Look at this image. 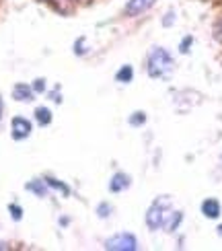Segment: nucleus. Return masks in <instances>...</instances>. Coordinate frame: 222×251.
<instances>
[{"instance_id": "f257e3e1", "label": "nucleus", "mask_w": 222, "mask_h": 251, "mask_svg": "<svg viewBox=\"0 0 222 251\" xmlns=\"http://www.w3.org/2000/svg\"><path fill=\"white\" fill-rule=\"evenodd\" d=\"M146 70H148V76L150 78L167 80L175 70L173 56L169 54L165 48H158V46L152 48L150 54H148V60H146Z\"/></svg>"}, {"instance_id": "f03ea898", "label": "nucleus", "mask_w": 222, "mask_h": 251, "mask_svg": "<svg viewBox=\"0 0 222 251\" xmlns=\"http://www.w3.org/2000/svg\"><path fill=\"white\" fill-rule=\"evenodd\" d=\"M169 206H171V198H167V196L156 198V200L150 204V208L146 210V216H144L146 226L150 228V231H158V228L163 226Z\"/></svg>"}, {"instance_id": "7ed1b4c3", "label": "nucleus", "mask_w": 222, "mask_h": 251, "mask_svg": "<svg viewBox=\"0 0 222 251\" xmlns=\"http://www.w3.org/2000/svg\"><path fill=\"white\" fill-rule=\"evenodd\" d=\"M105 249L109 251H136L138 249V239L132 233H118L105 241Z\"/></svg>"}, {"instance_id": "20e7f679", "label": "nucleus", "mask_w": 222, "mask_h": 251, "mask_svg": "<svg viewBox=\"0 0 222 251\" xmlns=\"http://www.w3.org/2000/svg\"><path fill=\"white\" fill-rule=\"evenodd\" d=\"M31 132H33V124H31L27 118L15 116L10 120V136H13V140H17V142L25 140L31 136Z\"/></svg>"}, {"instance_id": "39448f33", "label": "nucleus", "mask_w": 222, "mask_h": 251, "mask_svg": "<svg viewBox=\"0 0 222 251\" xmlns=\"http://www.w3.org/2000/svg\"><path fill=\"white\" fill-rule=\"evenodd\" d=\"M154 2L156 0H128L123 6V13H125V17H138V15L146 13L148 8H152Z\"/></svg>"}, {"instance_id": "423d86ee", "label": "nucleus", "mask_w": 222, "mask_h": 251, "mask_svg": "<svg viewBox=\"0 0 222 251\" xmlns=\"http://www.w3.org/2000/svg\"><path fill=\"white\" fill-rule=\"evenodd\" d=\"M132 185V177L128 173H113L111 175V179H109V192L111 194H122L123 190H128V187Z\"/></svg>"}, {"instance_id": "0eeeda50", "label": "nucleus", "mask_w": 222, "mask_h": 251, "mask_svg": "<svg viewBox=\"0 0 222 251\" xmlns=\"http://www.w3.org/2000/svg\"><path fill=\"white\" fill-rule=\"evenodd\" d=\"M10 95H13L15 101L29 103V101L35 99V91H33V87H29L27 82H17V85L13 87V91H10Z\"/></svg>"}, {"instance_id": "6e6552de", "label": "nucleus", "mask_w": 222, "mask_h": 251, "mask_svg": "<svg viewBox=\"0 0 222 251\" xmlns=\"http://www.w3.org/2000/svg\"><path fill=\"white\" fill-rule=\"evenodd\" d=\"M199 210H202V214L206 218H210V221H216V218H220V214H222V204L216 200V198H206L202 202V206H199Z\"/></svg>"}, {"instance_id": "1a4fd4ad", "label": "nucleus", "mask_w": 222, "mask_h": 251, "mask_svg": "<svg viewBox=\"0 0 222 251\" xmlns=\"http://www.w3.org/2000/svg\"><path fill=\"white\" fill-rule=\"evenodd\" d=\"M181 221H183V212H167V216H165V223H163V226H165V231L167 233H175L177 231V226L181 225Z\"/></svg>"}, {"instance_id": "9d476101", "label": "nucleus", "mask_w": 222, "mask_h": 251, "mask_svg": "<svg viewBox=\"0 0 222 251\" xmlns=\"http://www.w3.org/2000/svg\"><path fill=\"white\" fill-rule=\"evenodd\" d=\"M25 190L31 192V194H35L37 198H44L48 194V183H46V179H33V181L25 183Z\"/></svg>"}, {"instance_id": "9b49d317", "label": "nucleus", "mask_w": 222, "mask_h": 251, "mask_svg": "<svg viewBox=\"0 0 222 251\" xmlns=\"http://www.w3.org/2000/svg\"><path fill=\"white\" fill-rule=\"evenodd\" d=\"M115 80L122 82V85H125V82H132L134 80V68L130 64H123L118 72H115Z\"/></svg>"}, {"instance_id": "f8f14e48", "label": "nucleus", "mask_w": 222, "mask_h": 251, "mask_svg": "<svg viewBox=\"0 0 222 251\" xmlns=\"http://www.w3.org/2000/svg\"><path fill=\"white\" fill-rule=\"evenodd\" d=\"M44 179H46V183L51 187V190H56V192H60L62 196H64V198H68L70 196V187L64 183V181H58V179H54V177H44Z\"/></svg>"}, {"instance_id": "ddd939ff", "label": "nucleus", "mask_w": 222, "mask_h": 251, "mask_svg": "<svg viewBox=\"0 0 222 251\" xmlns=\"http://www.w3.org/2000/svg\"><path fill=\"white\" fill-rule=\"evenodd\" d=\"M51 111L46 107V105H41V107H37L35 109V120H37V124L39 126H49L51 124Z\"/></svg>"}, {"instance_id": "4468645a", "label": "nucleus", "mask_w": 222, "mask_h": 251, "mask_svg": "<svg viewBox=\"0 0 222 251\" xmlns=\"http://www.w3.org/2000/svg\"><path fill=\"white\" fill-rule=\"evenodd\" d=\"M130 126H134V128H138V126H144L146 124V113L144 111H134L130 120H128Z\"/></svg>"}, {"instance_id": "2eb2a0df", "label": "nucleus", "mask_w": 222, "mask_h": 251, "mask_svg": "<svg viewBox=\"0 0 222 251\" xmlns=\"http://www.w3.org/2000/svg\"><path fill=\"white\" fill-rule=\"evenodd\" d=\"M8 212H10V218H13L15 223H19L21 218H23V208L19 204H8Z\"/></svg>"}, {"instance_id": "dca6fc26", "label": "nucleus", "mask_w": 222, "mask_h": 251, "mask_svg": "<svg viewBox=\"0 0 222 251\" xmlns=\"http://www.w3.org/2000/svg\"><path fill=\"white\" fill-rule=\"evenodd\" d=\"M111 210H113V208H111V204H107V202H101L97 208H95V212H97L99 218H107V216L111 214Z\"/></svg>"}, {"instance_id": "f3484780", "label": "nucleus", "mask_w": 222, "mask_h": 251, "mask_svg": "<svg viewBox=\"0 0 222 251\" xmlns=\"http://www.w3.org/2000/svg\"><path fill=\"white\" fill-rule=\"evenodd\" d=\"M84 44H87V37H78L76 41H74V54H76V56L87 54V48H84Z\"/></svg>"}, {"instance_id": "a211bd4d", "label": "nucleus", "mask_w": 222, "mask_h": 251, "mask_svg": "<svg viewBox=\"0 0 222 251\" xmlns=\"http://www.w3.org/2000/svg\"><path fill=\"white\" fill-rule=\"evenodd\" d=\"M194 44V37L192 35H185L183 39H181V44H179V51H181V54H187L189 51V46Z\"/></svg>"}, {"instance_id": "6ab92c4d", "label": "nucleus", "mask_w": 222, "mask_h": 251, "mask_svg": "<svg viewBox=\"0 0 222 251\" xmlns=\"http://www.w3.org/2000/svg\"><path fill=\"white\" fill-rule=\"evenodd\" d=\"M33 91L35 93H44L46 91V78H35L33 80Z\"/></svg>"}, {"instance_id": "aec40b11", "label": "nucleus", "mask_w": 222, "mask_h": 251, "mask_svg": "<svg viewBox=\"0 0 222 251\" xmlns=\"http://www.w3.org/2000/svg\"><path fill=\"white\" fill-rule=\"evenodd\" d=\"M173 19H175V13H169V17L163 19V25H165V27H167V25H171V23H173Z\"/></svg>"}, {"instance_id": "412c9836", "label": "nucleus", "mask_w": 222, "mask_h": 251, "mask_svg": "<svg viewBox=\"0 0 222 251\" xmlns=\"http://www.w3.org/2000/svg\"><path fill=\"white\" fill-rule=\"evenodd\" d=\"M58 89H60V87H56V89H54V93H51V99H54L56 103H62V97H60V93H58Z\"/></svg>"}, {"instance_id": "4be33fe9", "label": "nucleus", "mask_w": 222, "mask_h": 251, "mask_svg": "<svg viewBox=\"0 0 222 251\" xmlns=\"http://www.w3.org/2000/svg\"><path fill=\"white\" fill-rule=\"evenodd\" d=\"M2 113H4V103H2V97H0V124H2Z\"/></svg>"}]
</instances>
